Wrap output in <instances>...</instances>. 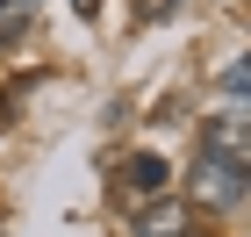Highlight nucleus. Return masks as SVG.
<instances>
[{"label": "nucleus", "mask_w": 251, "mask_h": 237, "mask_svg": "<svg viewBox=\"0 0 251 237\" xmlns=\"http://www.w3.org/2000/svg\"><path fill=\"white\" fill-rule=\"evenodd\" d=\"M215 86H223L230 101H244V108H251V58H230L223 72H215Z\"/></svg>", "instance_id": "5"}, {"label": "nucleus", "mask_w": 251, "mask_h": 237, "mask_svg": "<svg viewBox=\"0 0 251 237\" xmlns=\"http://www.w3.org/2000/svg\"><path fill=\"white\" fill-rule=\"evenodd\" d=\"M165 180H173V165H165V158H158V151H136L129 165H122V194L144 209V201H158V194H165Z\"/></svg>", "instance_id": "4"}, {"label": "nucleus", "mask_w": 251, "mask_h": 237, "mask_svg": "<svg viewBox=\"0 0 251 237\" xmlns=\"http://www.w3.org/2000/svg\"><path fill=\"white\" fill-rule=\"evenodd\" d=\"M251 187H244V173H237V165H223V158H194V173H187V201L194 209H237V201H244Z\"/></svg>", "instance_id": "1"}, {"label": "nucleus", "mask_w": 251, "mask_h": 237, "mask_svg": "<svg viewBox=\"0 0 251 237\" xmlns=\"http://www.w3.org/2000/svg\"><path fill=\"white\" fill-rule=\"evenodd\" d=\"M201 151L223 158V165H237V173L251 180V115H237V108L230 115H208L201 122Z\"/></svg>", "instance_id": "2"}, {"label": "nucleus", "mask_w": 251, "mask_h": 237, "mask_svg": "<svg viewBox=\"0 0 251 237\" xmlns=\"http://www.w3.org/2000/svg\"><path fill=\"white\" fill-rule=\"evenodd\" d=\"M173 7H179V0H144V15H173Z\"/></svg>", "instance_id": "7"}, {"label": "nucleus", "mask_w": 251, "mask_h": 237, "mask_svg": "<svg viewBox=\"0 0 251 237\" xmlns=\"http://www.w3.org/2000/svg\"><path fill=\"white\" fill-rule=\"evenodd\" d=\"M29 22H36V0H0V43H15Z\"/></svg>", "instance_id": "6"}, {"label": "nucleus", "mask_w": 251, "mask_h": 237, "mask_svg": "<svg viewBox=\"0 0 251 237\" xmlns=\"http://www.w3.org/2000/svg\"><path fill=\"white\" fill-rule=\"evenodd\" d=\"M129 237H201V223H194V201H179V194L144 201V209L129 216Z\"/></svg>", "instance_id": "3"}]
</instances>
